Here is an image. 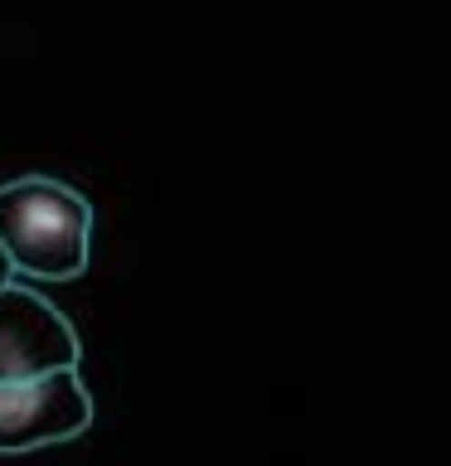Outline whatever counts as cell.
<instances>
[{
	"label": "cell",
	"instance_id": "7a4b0ae2",
	"mask_svg": "<svg viewBox=\"0 0 451 466\" xmlns=\"http://www.w3.org/2000/svg\"><path fill=\"white\" fill-rule=\"evenodd\" d=\"M93 428V393L78 370L0 384V451H35Z\"/></svg>",
	"mask_w": 451,
	"mask_h": 466
},
{
	"label": "cell",
	"instance_id": "3957f363",
	"mask_svg": "<svg viewBox=\"0 0 451 466\" xmlns=\"http://www.w3.org/2000/svg\"><path fill=\"white\" fill-rule=\"evenodd\" d=\"M78 335L54 301L15 282L0 291V384L78 370Z\"/></svg>",
	"mask_w": 451,
	"mask_h": 466
},
{
	"label": "cell",
	"instance_id": "6da1fadb",
	"mask_svg": "<svg viewBox=\"0 0 451 466\" xmlns=\"http://www.w3.org/2000/svg\"><path fill=\"white\" fill-rule=\"evenodd\" d=\"M0 248L15 272L68 282V277L87 272L93 204L64 180L20 175V180L0 185Z\"/></svg>",
	"mask_w": 451,
	"mask_h": 466
},
{
	"label": "cell",
	"instance_id": "277c9868",
	"mask_svg": "<svg viewBox=\"0 0 451 466\" xmlns=\"http://www.w3.org/2000/svg\"><path fill=\"white\" fill-rule=\"evenodd\" d=\"M10 277H15V268H10V258H5V248H0V291L10 287Z\"/></svg>",
	"mask_w": 451,
	"mask_h": 466
}]
</instances>
